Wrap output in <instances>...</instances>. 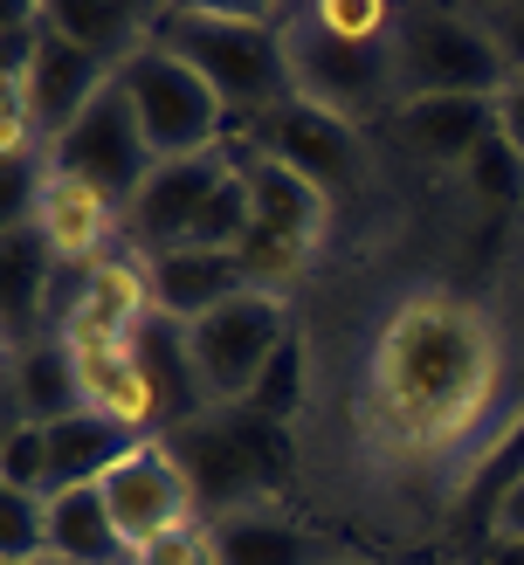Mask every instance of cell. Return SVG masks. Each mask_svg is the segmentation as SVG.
<instances>
[{
  "mask_svg": "<svg viewBox=\"0 0 524 565\" xmlns=\"http://www.w3.org/2000/svg\"><path fill=\"white\" fill-rule=\"evenodd\" d=\"M76 352V380H83V407L118 420V428L131 435H165L159 420V393L146 380V365H138V345L125 338V345H69Z\"/></svg>",
  "mask_w": 524,
  "mask_h": 565,
  "instance_id": "ac0fdd59",
  "label": "cell"
},
{
  "mask_svg": "<svg viewBox=\"0 0 524 565\" xmlns=\"http://www.w3.org/2000/svg\"><path fill=\"white\" fill-rule=\"evenodd\" d=\"M496 131L524 152V76H511L504 90H496Z\"/></svg>",
  "mask_w": 524,
  "mask_h": 565,
  "instance_id": "4dcf8cb0",
  "label": "cell"
},
{
  "mask_svg": "<svg viewBox=\"0 0 524 565\" xmlns=\"http://www.w3.org/2000/svg\"><path fill=\"white\" fill-rule=\"evenodd\" d=\"M235 173V138L214 146L201 159H159L138 201L125 207V248L131 256H165V248H193L201 235V214L214 201V186Z\"/></svg>",
  "mask_w": 524,
  "mask_h": 565,
  "instance_id": "30bf717a",
  "label": "cell"
},
{
  "mask_svg": "<svg viewBox=\"0 0 524 565\" xmlns=\"http://www.w3.org/2000/svg\"><path fill=\"white\" fill-rule=\"evenodd\" d=\"M263 420L235 407V414H201L193 428L180 435H159L165 448L180 456L186 483H193V503L201 518H228V511H248V503H276V483H269V462H263Z\"/></svg>",
  "mask_w": 524,
  "mask_h": 565,
  "instance_id": "ba28073f",
  "label": "cell"
},
{
  "mask_svg": "<svg viewBox=\"0 0 524 565\" xmlns=\"http://www.w3.org/2000/svg\"><path fill=\"white\" fill-rule=\"evenodd\" d=\"M477 21L504 55V70L524 76V0H477Z\"/></svg>",
  "mask_w": 524,
  "mask_h": 565,
  "instance_id": "f1b7e54d",
  "label": "cell"
},
{
  "mask_svg": "<svg viewBox=\"0 0 524 565\" xmlns=\"http://www.w3.org/2000/svg\"><path fill=\"white\" fill-rule=\"evenodd\" d=\"M297 338V310L276 290H242L221 310H207L201 324H186V352H193V380H201L214 414L248 407V393L263 386L269 359Z\"/></svg>",
  "mask_w": 524,
  "mask_h": 565,
  "instance_id": "8992f818",
  "label": "cell"
},
{
  "mask_svg": "<svg viewBox=\"0 0 524 565\" xmlns=\"http://www.w3.org/2000/svg\"><path fill=\"white\" fill-rule=\"evenodd\" d=\"M242 152V180H248V235H242V269L248 290H276L290 297L311 276L318 248H324V221H331V193H318L311 180H297L290 166H276L263 152Z\"/></svg>",
  "mask_w": 524,
  "mask_h": 565,
  "instance_id": "277c9868",
  "label": "cell"
},
{
  "mask_svg": "<svg viewBox=\"0 0 524 565\" xmlns=\"http://www.w3.org/2000/svg\"><path fill=\"white\" fill-rule=\"evenodd\" d=\"M524 483V407L496 420V435L469 456V476H462V518H490L496 511V497L517 490Z\"/></svg>",
  "mask_w": 524,
  "mask_h": 565,
  "instance_id": "603a6c76",
  "label": "cell"
},
{
  "mask_svg": "<svg viewBox=\"0 0 524 565\" xmlns=\"http://www.w3.org/2000/svg\"><path fill=\"white\" fill-rule=\"evenodd\" d=\"M248 414H256V420H263L269 435H284L290 420L303 414V331H297L290 345L276 352V359H269V373H263V386L248 393Z\"/></svg>",
  "mask_w": 524,
  "mask_h": 565,
  "instance_id": "d4e9b609",
  "label": "cell"
},
{
  "mask_svg": "<svg viewBox=\"0 0 524 565\" xmlns=\"http://www.w3.org/2000/svg\"><path fill=\"white\" fill-rule=\"evenodd\" d=\"M131 565H221V558H214V524L193 518V524H180V531H165V539L146 545Z\"/></svg>",
  "mask_w": 524,
  "mask_h": 565,
  "instance_id": "83f0119b",
  "label": "cell"
},
{
  "mask_svg": "<svg viewBox=\"0 0 524 565\" xmlns=\"http://www.w3.org/2000/svg\"><path fill=\"white\" fill-rule=\"evenodd\" d=\"M83 414V380H76V352L69 338H28L8 345V428H55V420Z\"/></svg>",
  "mask_w": 524,
  "mask_h": 565,
  "instance_id": "9a60e30c",
  "label": "cell"
},
{
  "mask_svg": "<svg viewBox=\"0 0 524 565\" xmlns=\"http://www.w3.org/2000/svg\"><path fill=\"white\" fill-rule=\"evenodd\" d=\"M159 49H173L180 63L207 83L228 110V125L242 118V131L290 97L284 76V8H235V0H180L159 8L152 28Z\"/></svg>",
  "mask_w": 524,
  "mask_h": 565,
  "instance_id": "7a4b0ae2",
  "label": "cell"
},
{
  "mask_svg": "<svg viewBox=\"0 0 524 565\" xmlns=\"http://www.w3.org/2000/svg\"><path fill=\"white\" fill-rule=\"evenodd\" d=\"M152 166L159 159L146 146V131H138V110H131V97H125L118 76H110L104 90H97V104L49 146V173L83 180L90 193H104L110 207H131Z\"/></svg>",
  "mask_w": 524,
  "mask_h": 565,
  "instance_id": "9c48e42d",
  "label": "cell"
},
{
  "mask_svg": "<svg viewBox=\"0 0 524 565\" xmlns=\"http://www.w3.org/2000/svg\"><path fill=\"white\" fill-rule=\"evenodd\" d=\"M504 386L496 318L449 282H414L386 303L366 345V435L400 462L469 448Z\"/></svg>",
  "mask_w": 524,
  "mask_h": 565,
  "instance_id": "6da1fadb",
  "label": "cell"
},
{
  "mask_svg": "<svg viewBox=\"0 0 524 565\" xmlns=\"http://www.w3.org/2000/svg\"><path fill=\"white\" fill-rule=\"evenodd\" d=\"M138 441H146V435H131V428H118V420L90 414V407L69 414V420H55V428H49V497L55 490H97Z\"/></svg>",
  "mask_w": 524,
  "mask_h": 565,
  "instance_id": "44dd1931",
  "label": "cell"
},
{
  "mask_svg": "<svg viewBox=\"0 0 524 565\" xmlns=\"http://www.w3.org/2000/svg\"><path fill=\"white\" fill-rule=\"evenodd\" d=\"M110 83V70L104 63H90L76 42H63L49 28V14H42V42H35V55L8 76V104L28 118V131L42 138V146H55L83 110L97 104V90Z\"/></svg>",
  "mask_w": 524,
  "mask_h": 565,
  "instance_id": "4fadbf2b",
  "label": "cell"
},
{
  "mask_svg": "<svg viewBox=\"0 0 524 565\" xmlns=\"http://www.w3.org/2000/svg\"><path fill=\"white\" fill-rule=\"evenodd\" d=\"M42 14H49L55 35L76 42L110 76H118L131 55L152 42V28H159V8H138V0H42Z\"/></svg>",
  "mask_w": 524,
  "mask_h": 565,
  "instance_id": "ffe728a7",
  "label": "cell"
},
{
  "mask_svg": "<svg viewBox=\"0 0 524 565\" xmlns=\"http://www.w3.org/2000/svg\"><path fill=\"white\" fill-rule=\"evenodd\" d=\"M379 138L428 173L462 180V166L496 138V97H414L379 125Z\"/></svg>",
  "mask_w": 524,
  "mask_h": 565,
  "instance_id": "5bb4252c",
  "label": "cell"
},
{
  "mask_svg": "<svg viewBox=\"0 0 524 565\" xmlns=\"http://www.w3.org/2000/svg\"><path fill=\"white\" fill-rule=\"evenodd\" d=\"M146 282H152L159 318L201 324L207 310H221L228 297L248 290V269L235 248H165V256H146Z\"/></svg>",
  "mask_w": 524,
  "mask_h": 565,
  "instance_id": "e0dca14e",
  "label": "cell"
},
{
  "mask_svg": "<svg viewBox=\"0 0 524 565\" xmlns=\"http://www.w3.org/2000/svg\"><path fill=\"white\" fill-rule=\"evenodd\" d=\"M214 558L221 565H324L339 545L318 539L311 524H297L284 503H248V511L214 518Z\"/></svg>",
  "mask_w": 524,
  "mask_h": 565,
  "instance_id": "d6986e66",
  "label": "cell"
},
{
  "mask_svg": "<svg viewBox=\"0 0 524 565\" xmlns=\"http://www.w3.org/2000/svg\"><path fill=\"white\" fill-rule=\"evenodd\" d=\"M0 490L49 497V428H8V441H0Z\"/></svg>",
  "mask_w": 524,
  "mask_h": 565,
  "instance_id": "4316f807",
  "label": "cell"
},
{
  "mask_svg": "<svg viewBox=\"0 0 524 565\" xmlns=\"http://www.w3.org/2000/svg\"><path fill=\"white\" fill-rule=\"evenodd\" d=\"M462 193H469L483 214H517V221H524V152L511 146L504 131H496L490 146L462 166Z\"/></svg>",
  "mask_w": 524,
  "mask_h": 565,
  "instance_id": "cb8c5ba5",
  "label": "cell"
},
{
  "mask_svg": "<svg viewBox=\"0 0 524 565\" xmlns=\"http://www.w3.org/2000/svg\"><path fill=\"white\" fill-rule=\"evenodd\" d=\"M35 558H49V497L0 490V565H35Z\"/></svg>",
  "mask_w": 524,
  "mask_h": 565,
  "instance_id": "484cf974",
  "label": "cell"
},
{
  "mask_svg": "<svg viewBox=\"0 0 524 565\" xmlns=\"http://www.w3.org/2000/svg\"><path fill=\"white\" fill-rule=\"evenodd\" d=\"M35 235L49 242L55 263H104L125 248V207H110L104 193H90L83 180L49 173L42 201H35Z\"/></svg>",
  "mask_w": 524,
  "mask_h": 565,
  "instance_id": "2e32d148",
  "label": "cell"
},
{
  "mask_svg": "<svg viewBox=\"0 0 524 565\" xmlns=\"http://www.w3.org/2000/svg\"><path fill=\"white\" fill-rule=\"evenodd\" d=\"M49 558L55 565H131V545L110 518L104 490H55L49 497Z\"/></svg>",
  "mask_w": 524,
  "mask_h": 565,
  "instance_id": "7402d4cb",
  "label": "cell"
},
{
  "mask_svg": "<svg viewBox=\"0 0 524 565\" xmlns=\"http://www.w3.org/2000/svg\"><path fill=\"white\" fill-rule=\"evenodd\" d=\"M324 565H394V558H366V552H339V558H324Z\"/></svg>",
  "mask_w": 524,
  "mask_h": 565,
  "instance_id": "d6a6232c",
  "label": "cell"
},
{
  "mask_svg": "<svg viewBox=\"0 0 524 565\" xmlns=\"http://www.w3.org/2000/svg\"><path fill=\"white\" fill-rule=\"evenodd\" d=\"M483 539H504V545H524V483L496 497V511L483 518Z\"/></svg>",
  "mask_w": 524,
  "mask_h": 565,
  "instance_id": "f546056e",
  "label": "cell"
},
{
  "mask_svg": "<svg viewBox=\"0 0 524 565\" xmlns=\"http://www.w3.org/2000/svg\"><path fill=\"white\" fill-rule=\"evenodd\" d=\"M394 63H400V104H414V97H496L511 83L477 8H456V0H400Z\"/></svg>",
  "mask_w": 524,
  "mask_h": 565,
  "instance_id": "5b68a950",
  "label": "cell"
},
{
  "mask_svg": "<svg viewBox=\"0 0 524 565\" xmlns=\"http://www.w3.org/2000/svg\"><path fill=\"white\" fill-rule=\"evenodd\" d=\"M35 565H55V558H35Z\"/></svg>",
  "mask_w": 524,
  "mask_h": 565,
  "instance_id": "836d02e7",
  "label": "cell"
},
{
  "mask_svg": "<svg viewBox=\"0 0 524 565\" xmlns=\"http://www.w3.org/2000/svg\"><path fill=\"white\" fill-rule=\"evenodd\" d=\"M284 76L290 97L339 118L352 131H379L400 110V63H394V35H339L324 28L318 8H284Z\"/></svg>",
  "mask_w": 524,
  "mask_h": 565,
  "instance_id": "3957f363",
  "label": "cell"
},
{
  "mask_svg": "<svg viewBox=\"0 0 524 565\" xmlns=\"http://www.w3.org/2000/svg\"><path fill=\"white\" fill-rule=\"evenodd\" d=\"M118 83H125L131 110H138V131H146L152 159H201L214 146H228V110H221V97L180 63L173 49L146 42L118 70Z\"/></svg>",
  "mask_w": 524,
  "mask_h": 565,
  "instance_id": "52a82bcc",
  "label": "cell"
},
{
  "mask_svg": "<svg viewBox=\"0 0 524 565\" xmlns=\"http://www.w3.org/2000/svg\"><path fill=\"white\" fill-rule=\"evenodd\" d=\"M248 152L290 166L297 180H311L331 201L366 180V138L339 118H324V110H311V104H297V97H284L276 110H263V118L248 125Z\"/></svg>",
  "mask_w": 524,
  "mask_h": 565,
  "instance_id": "8fae6325",
  "label": "cell"
},
{
  "mask_svg": "<svg viewBox=\"0 0 524 565\" xmlns=\"http://www.w3.org/2000/svg\"><path fill=\"white\" fill-rule=\"evenodd\" d=\"M97 490H104V503H110V518H118L131 558L146 552V545H159L165 531H180V524L201 518V503H193V483H186L180 456H173V448H165L159 435H152V441H138Z\"/></svg>",
  "mask_w": 524,
  "mask_h": 565,
  "instance_id": "7c38bea8",
  "label": "cell"
},
{
  "mask_svg": "<svg viewBox=\"0 0 524 565\" xmlns=\"http://www.w3.org/2000/svg\"><path fill=\"white\" fill-rule=\"evenodd\" d=\"M477 565H524V545H504V539H483V545H477Z\"/></svg>",
  "mask_w": 524,
  "mask_h": 565,
  "instance_id": "1f68e13d",
  "label": "cell"
}]
</instances>
